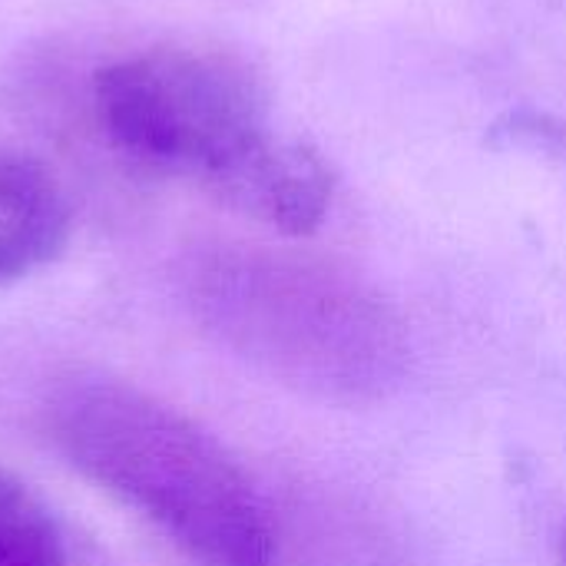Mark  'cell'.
Instances as JSON below:
<instances>
[{"label": "cell", "instance_id": "6da1fadb", "mask_svg": "<svg viewBox=\"0 0 566 566\" xmlns=\"http://www.w3.org/2000/svg\"><path fill=\"white\" fill-rule=\"evenodd\" d=\"M206 332L262 375L328 405L385 401L408 371L398 308L355 269L285 249H226L192 275Z\"/></svg>", "mask_w": 566, "mask_h": 566}, {"label": "cell", "instance_id": "7a4b0ae2", "mask_svg": "<svg viewBox=\"0 0 566 566\" xmlns=\"http://www.w3.org/2000/svg\"><path fill=\"white\" fill-rule=\"evenodd\" d=\"M46 431L93 484L156 524L199 566H275V531L242 464L192 418L113 378L53 391Z\"/></svg>", "mask_w": 566, "mask_h": 566}, {"label": "cell", "instance_id": "3957f363", "mask_svg": "<svg viewBox=\"0 0 566 566\" xmlns=\"http://www.w3.org/2000/svg\"><path fill=\"white\" fill-rule=\"evenodd\" d=\"M106 143L136 169L186 179L226 206L279 139L259 73L206 46H153L93 76Z\"/></svg>", "mask_w": 566, "mask_h": 566}, {"label": "cell", "instance_id": "277c9868", "mask_svg": "<svg viewBox=\"0 0 566 566\" xmlns=\"http://www.w3.org/2000/svg\"><path fill=\"white\" fill-rule=\"evenodd\" d=\"M70 239V202L46 166L0 149V285L50 265Z\"/></svg>", "mask_w": 566, "mask_h": 566}, {"label": "cell", "instance_id": "5b68a950", "mask_svg": "<svg viewBox=\"0 0 566 566\" xmlns=\"http://www.w3.org/2000/svg\"><path fill=\"white\" fill-rule=\"evenodd\" d=\"M0 566H70L56 521L7 471H0Z\"/></svg>", "mask_w": 566, "mask_h": 566}, {"label": "cell", "instance_id": "8992f818", "mask_svg": "<svg viewBox=\"0 0 566 566\" xmlns=\"http://www.w3.org/2000/svg\"><path fill=\"white\" fill-rule=\"evenodd\" d=\"M564 566H566V534H564Z\"/></svg>", "mask_w": 566, "mask_h": 566}]
</instances>
